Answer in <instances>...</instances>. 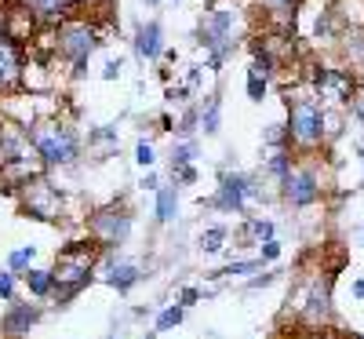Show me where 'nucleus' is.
<instances>
[{"instance_id":"nucleus-39","label":"nucleus","mask_w":364,"mask_h":339,"mask_svg":"<svg viewBox=\"0 0 364 339\" xmlns=\"http://www.w3.org/2000/svg\"><path fill=\"white\" fill-rule=\"evenodd\" d=\"M197 299H200V288H182V292H178V303H182V306H193Z\"/></svg>"},{"instance_id":"nucleus-37","label":"nucleus","mask_w":364,"mask_h":339,"mask_svg":"<svg viewBox=\"0 0 364 339\" xmlns=\"http://www.w3.org/2000/svg\"><path fill=\"white\" fill-rule=\"evenodd\" d=\"M139 187H142V190H161V179H157V172H154V168H146V175H142Z\"/></svg>"},{"instance_id":"nucleus-33","label":"nucleus","mask_w":364,"mask_h":339,"mask_svg":"<svg viewBox=\"0 0 364 339\" xmlns=\"http://www.w3.org/2000/svg\"><path fill=\"white\" fill-rule=\"evenodd\" d=\"M87 142H109V146H117V128H95V132H87Z\"/></svg>"},{"instance_id":"nucleus-18","label":"nucleus","mask_w":364,"mask_h":339,"mask_svg":"<svg viewBox=\"0 0 364 339\" xmlns=\"http://www.w3.org/2000/svg\"><path fill=\"white\" fill-rule=\"evenodd\" d=\"M26 4H29V11H33L37 19H44V22H63L66 11L73 8V0H26Z\"/></svg>"},{"instance_id":"nucleus-45","label":"nucleus","mask_w":364,"mask_h":339,"mask_svg":"<svg viewBox=\"0 0 364 339\" xmlns=\"http://www.w3.org/2000/svg\"><path fill=\"white\" fill-rule=\"evenodd\" d=\"M80 4H91V0H73V8H80Z\"/></svg>"},{"instance_id":"nucleus-38","label":"nucleus","mask_w":364,"mask_h":339,"mask_svg":"<svg viewBox=\"0 0 364 339\" xmlns=\"http://www.w3.org/2000/svg\"><path fill=\"white\" fill-rule=\"evenodd\" d=\"M190 91H193L190 84H178V88L168 91V99H171V103H186V99H190Z\"/></svg>"},{"instance_id":"nucleus-17","label":"nucleus","mask_w":364,"mask_h":339,"mask_svg":"<svg viewBox=\"0 0 364 339\" xmlns=\"http://www.w3.org/2000/svg\"><path fill=\"white\" fill-rule=\"evenodd\" d=\"M219 128H223V99L211 91V95L204 99V106H200V132L204 135H219Z\"/></svg>"},{"instance_id":"nucleus-11","label":"nucleus","mask_w":364,"mask_h":339,"mask_svg":"<svg viewBox=\"0 0 364 339\" xmlns=\"http://www.w3.org/2000/svg\"><path fill=\"white\" fill-rule=\"evenodd\" d=\"M22 80V51L15 37L0 33V91H11Z\"/></svg>"},{"instance_id":"nucleus-4","label":"nucleus","mask_w":364,"mask_h":339,"mask_svg":"<svg viewBox=\"0 0 364 339\" xmlns=\"http://www.w3.org/2000/svg\"><path fill=\"white\" fill-rule=\"evenodd\" d=\"M321 95H288V135L299 150H314L324 142V106L317 103Z\"/></svg>"},{"instance_id":"nucleus-27","label":"nucleus","mask_w":364,"mask_h":339,"mask_svg":"<svg viewBox=\"0 0 364 339\" xmlns=\"http://www.w3.org/2000/svg\"><path fill=\"white\" fill-rule=\"evenodd\" d=\"M33 259H37V249H33V244H26V249H15V252L8 256V266H11L15 273H26L29 266H33Z\"/></svg>"},{"instance_id":"nucleus-22","label":"nucleus","mask_w":364,"mask_h":339,"mask_svg":"<svg viewBox=\"0 0 364 339\" xmlns=\"http://www.w3.org/2000/svg\"><path fill=\"white\" fill-rule=\"evenodd\" d=\"M226 241H230V230H226V226H208V230L200 234V249H204L208 256H215V252L226 249Z\"/></svg>"},{"instance_id":"nucleus-31","label":"nucleus","mask_w":364,"mask_h":339,"mask_svg":"<svg viewBox=\"0 0 364 339\" xmlns=\"http://www.w3.org/2000/svg\"><path fill=\"white\" fill-rule=\"evenodd\" d=\"M135 165L139 168H154L157 165V153H154V146H149L146 139H139V146H135Z\"/></svg>"},{"instance_id":"nucleus-42","label":"nucleus","mask_w":364,"mask_h":339,"mask_svg":"<svg viewBox=\"0 0 364 339\" xmlns=\"http://www.w3.org/2000/svg\"><path fill=\"white\" fill-rule=\"evenodd\" d=\"M273 281V273H262V277H255V281H252V288H262V285H269Z\"/></svg>"},{"instance_id":"nucleus-34","label":"nucleus","mask_w":364,"mask_h":339,"mask_svg":"<svg viewBox=\"0 0 364 339\" xmlns=\"http://www.w3.org/2000/svg\"><path fill=\"white\" fill-rule=\"evenodd\" d=\"M259 256H262V263L277 259V256H281V241H277V237H266V241H262V252H259Z\"/></svg>"},{"instance_id":"nucleus-32","label":"nucleus","mask_w":364,"mask_h":339,"mask_svg":"<svg viewBox=\"0 0 364 339\" xmlns=\"http://www.w3.org/2000/svg\"><path fill=\"white\" fill-rule=\"evenodd\" d=\"M0 299H15V270L8 266V270H0Z\"/></svg>"},{"instance_id":"nucleus-49","label":"nucleus","mask_w":364,"mask_h":339,"mask_svg":"<svg viewBox=\"0 0 364 339\" xmlns=\"http://www.w3.org/2000/svg\"><path fill=\"white\" fill-rule=\"evenodd\" d=\"M360 241H364V234H360Z\"/></svg>"},{"instance_id":"nucleus-28","label":"nucleus","mask_w":364,"mask_h":339,"mask_svg":"<svg viewBox=\"0 0 364 339\" xmlns=\"http://www.w3.org/2000/svg\"><path fill=\"white\" fill-rule=\"evenodd\" d=\"M245 234L262 244L266 237H273V223L269 219H259V215H248V219H245Z\"/></svg>"},{"instance_id":"nucleus-41","label":"nucleus","mask_w":364,"mask_h":339,"mask_svg":"<svg viewBox=\"0 0 364 339\" xmlns=\"http://www.w3.org/2000/svg\"><path fill=\"white\" fill-rule=\"evenodd\" d=\"M350 110H353V117H357V120H360V125H364V95H357Z\"/></svg>"},{"instance_id":"nucleus-3","label":"nucleus","mask_w":364,"mask_h":339,"mask_svg":"<svg viewBox=\"0 0 364 339\" xmlns=\"http://www.w3.org/2000/svg\"><path fill=\"white\" fill-rule=\"evenodd\" d=\"M29 146L37 150V157L48 165V168H58V165H73L77 153H80V139L73 128L58 125V120H44V125H33L26 132Z\"/></svg>"},{"instance_id":"nucleus-5","label":"nucleus","mask_w":364,"mask_h":339,"mask_svg":"<svg viewBox=\"0 0 364 339\" xmlns=\"http://www.w3.org/2000/svg\"><path fill=\"white\" fill-rule=\"evenodd\" d=\"M99 44H102L99 41V29L80 22V19H63V22L55 26V51L73 66V77H84L87 58L95 55Z\"/></svg>"},{"instance_id":"nucleus-40","label":"nucleus","mask_w":364,"mask_h":339,"mask_svg":"<svg viewBox=\"0 0 364 339\" xmlns=\"http://www.w3.org/2000/svg\"><path fill=\"white\" fill-rule=\"evenodd\" d=\"M200 70H204V66H190V73H186V84H190V88H200Z\"/></svg>"},{"instance_id":"nucleus-9","label":"nucleus","mask_w":364,"mask_h":339,"mask_svg":"<svg viewBox=\"0 0 364 339\" xmlns=\"http://www.w3.org/2000/svg\"><path fill=\"white\" fill-rule=\"evenodd\" d=\"M310 84L321 99H339V103H346L353 91V77L346 70H331V66H314Z\"/></svg>"},{"instance_id":"nucleus-20","label":"nucleus","mask_w":364,"mask_h":339,"mask_svg":"<svg viewBox=\"0 0 364 339\" xmlns=\"http://www.w3.org/2000/svg\"><path fill=\"white\" fill-rule=\"evenodd\" d=\"M255 4L273 19V22H291L295 8H299V0H255Z\"/></svg>"},{"instance_id":"nucleus-44","label":"nucleus","mask_w":364,"mask_h":339,"mask_svg":"<svg viewBox=\"0 0 364 339\" xmlns=\"http://www.w3.org/2000/svg\"><path fill=\"white\" fill-rule=\"evenodd\" d=\"M161 4V0H146V8H157Z\"/></svg>"},{"instance_id":"nucleus-13","label":"nucleus","mask_w":364,"mask_h":339,"mask_svg":"<svg viewBox=\"0 0 364 339\" xmlns=\"http://www.w3.org/2000/svg\"><path fill=\"white\" fill-rule=\"evenodd\" d=\"M26 187H29V215H37V219H55V212H58V194L48 187L44 179H26Z\"/></svg>"},{"instance_id":"nucleus-30","label":"nucleus","mask_w":364,"mask_h":339,"mask_svg":"<svg viewBox=\"0 0 364 339\" xmlns=\"http://www.w3.org/2000/svg\"><path fill=\"white\" fill-rule=\"evenodd\" d=\"M175 128H178L182 135H193V132L200 128V110H193V106H190L186 113L178 117V125H175Z\"/></svg>"},{"instance_id":"nucleus-10","label":"nucleus","mask_w":364,"mask_h":339,"mask_svg":"<svg viewBox=\"0 0 364 339\" xmlns=\"http://www.w3.org/2000/svg\"><path fill=\"white\" fill-rule=\"evenodd\" d=\"M135 55L142 58V63H157V58L164 55V26L157 19L139 22V29H135Z\"/></svg>"},{"instance_id":"nucleus-12","label":"nucleus","mask_w":364,"mask_h":339,"mask_svg":"<svg viewBox=\"0 0 364 339\" xmlns=\"http://www.w3.org/2000/svg\"><path fill=\"white\" fill-rule=\"evenodd\" d=\"M37 321H41V311H37L33 303H11L8 314H4V321H0V328H4L8 339H22Z\"/></svg>"},{"instance_id":"nucleus-26","label":"nucleus","mask_w":364,"mask_h":339,"mask_svg":"<svg viewBox=\"0 0 364 339\" xmlns=\"http://www.w3.org/2000/svg\"><path fill=\"white\" fill-rule=\"evenodd\" d=\"M197 142L193 139H186V142H178L175 150H171V168H182V165H193L197 161Z\"/></svg>"},{"instance_id":"nucleus-14","label":"nucleus","mask_w":364,"mask_h":339,"mask_svg":"<svg viewBox=\"0 0 364 339\" xmlns=\"http://www.w3.org/2000/svg\"><path fill=\"white\" fill-rule=\"evenodd\" d=\"M142 277H146V273H142L139 263H113V266L106 270V285L124 296V292H132V288L142 281Z\"/></svg>"},{"instance_id":"nucleus-48","label":"nucleus","mask_w":364,"mask_h":339,"mask_svg":"<svg viewBox=\"0 0 364 339\" xmlns=\"http://www.w3.org/2000/svg\"><path fill=\"white\" fill-rule=\"evenodd\" d=\"M106 339H117V335H106Z\"/></svg>"},{"instance_id":"nucleus-25","label":"nucleus","mask_w":364,"mask_h":339,"mask_svg":"<svg viewBox=\"0 0 364 339\" xmlns=\"http://www.w3.org/2000/svg\"><path fill=\"white\" fill-rule=\"evenodd\" d=\"M182 318H186V306H182V303H171L168 311L157 314V332H171V328H178Z\"/></svg>"},{"instance_id":"nucleus-23","label":"nucleus","mask_w":364,"mask_h":339,"mask_svg":"<svg viewBox=\"0 0 364 339\" xmlns=\"http://www.w3.org/2000/svg\"><path fill=\"white\" fill-rule=\"evenodd\" d=\"M255 270H262V256H259V259H237V263L215 270L211 277H245V273H255Z\"/></svg>"},{"instance_id":"nucleus-21","label":"nucleus","mask_w":364,"mask_h":339,"mask_svg":"<svg viewBox=\"0 0 364 339\" xmlns=\"http://www.w3.org/2000/svg\"><path fill=\"white\" fill-rule=\"evenodd\" d=\"M291 168H295V165H291V153H288V146H284V150H273L269 157H266V175H273L277 182H281Z\"/></svg>"},{"instance_id":"nucleus-43","label":"nucleus","mask_w":364,"mask_h":339,"mask_svg":"<svg viewBox=\"0 0 364 339\" xmlns=\"http://www.w3.org/2000/svg\"><path fill=\"white\" fill-rule=\"evenodd\" d=\"M353 296H357V299H364V281H357V285H353Z\"/></svg>"},{"instance_id":"nucleus-47","label":"nucleus","mask_w":364,"mask_h":339,"mask_svg":"<svg viewBox=\"0 0 364 339\" xmlns=\"http://www.w3.org/2000/svg\"><path fill=\"white\" fill-rule=\"evenodd\" d=\"M360 161H364V142H360Z\"/></svg>"},{"instance_id":"nucleus-29","label":"nucleus","mask_w":364,"mask_h":339,"mask_svg":"<svg viewBox=\"0 0 364 339\" xmlns=\"http://www.w3.org/2000/svg\"><path fill=\"white\" fill-rule=\"evenodd\" d=\"M266 88H269V80L248 70V99H252V103H262V99H266Z\"/></svg>"},{"instance_id":"nucleus-7","label":"nucleus","mask_w":364,"mask_h":339,"mask_svg":"<svg viewBox=\"0 0 364 339\" xmlns=\"http://www.w3.org/2000/svg\"><path fill=\"white\" fill-rule=\"evenodd\" d=\"M132 230H135V219L124 208H102V212L91 215V234H95V241L102 244V249H120V244H128Z\"/></svg>"},{"instance_id":"nucleus-24","label":"nucleus","mask_w":364,"mask_h":339,"mask_svg":"<svg viewBox=\"0 0 364 339\" xmlns=\"http://www.w3.org/2000/svg\"><path fill=\"white\" fill-rule=\"evenodd\" d=\"M273 66H277V58H273V51L269 48H255L252 51V73H259V77H273Z\"/></svg>"},{"instance_id":"nucleus-2","label":"nucleus","mask_w":364,"mask_h":339,"mask_svg":"<svg viewBox=\"0 0 364 339\" xmlns=\"http://www.w3.org/2000/svg\"><path fill=\"white\" fill-rule=\"evenodd\" d=\"M197 44L204 48L208 70L219 73L223 63L237 51V11L233 8H211L197 26Z\"/></svg>"},{"instance_id":"nucleus-1","label":"nucleus","mask_w":364,"mask_h":339,"mask_svg":"<svg viewBox=\"0 0 364 339\" xmlns=\"http://www.w3.org/2000/svg\"><path fill=\"white\" fill-rule=\"evenodd\" d=\"M91 273H95V244L91 241H77L66 244L55 259V303H70L73 296H80L91 285Z\"/></svg>"},{"instance_id":"nucleus-16","label":"nucleus","mask_w":364,"mask_h":339,"mask_svg":"<svg viewBox=\"0 0 364 339\" xmlns=\"http://www.w3.org/2000/svg\"><path fill=\"white\" fill-rule=\"evenodd\" d=\"M26 288H29V296H37V299H48L51 292H55V270H41V266H29L26 273Z\"/></svg>"},{"instance_id":"nucleus-35","label":"nucleus","mask_w":364,"mask_h":339,"mask_svg":"<svg viewBox=\"0 0 364 339\" xmlns=\"http://www.w3.org/2000/svg\"><path fill=\"white\" fill-rule=\"evenodd\" d=\"M120 70H124V63H120V58H109V63L102 66V80H117Z\"/></svg>"},{"instance_id":"nucleus-6","label":"nucleus","mask_w":364,"mask_h":339,"mask_svg":"<svg viewBox=\"0 0 364 339\" xmlns=\"http://www.w3.org/2000/svg\"><path fill=\"white\" fill-rule=\"evenodd\" d=\"M262 197V187L255 182V175H245V172H223L219 175V190L215 197H211L208 204L211 208H219L226 215H240L252 201Z\"/></svg>"},{"instance_id":"nucleus-19","label":"nucleus","mask_w":364,"mask_h":339,"mask_svg":"<svg viewBox=\"0 0 364 339\" xmlns=\"http://www.w3.org/2000/svg\"><path fill=\"white\" fill-rule=\"evenodd\" d=\"M154 212H157V223H164V226L178 215V187H175V182L157 190V208H154Z\"/></svg>"},{"instance_id":"nucleus-36","label":"nucleus","mask_w":364,"mask_h":339,"mask_svg":"<svg viewBox=\"0 0 364 339\" xmlns=\"http://www.w3.org/2000/svg\"><path fill=\"white\" fill-rule=\"evenodd\" d=\"M175 172V182H193L197 179V168L193 165H182V168H171Z\"/></svg>"},{"instance_id":"nucleus-46","label":"nucleus","mask_w":364,"mask_h":339,"mask_svg":"<svg viewBox=\"0 0 364 339\" xmlns=\"http://www.w3.org/2000/svg\"><path fill=\"white\" fill-rule=\"evenodd\" d=\"M146 339H157V332H149V335H146Z\"/></svg>"},{"instance_id":"nucleus-8","label":"nucleus","mask_w":364,"mask_h":339,"mask_svg":"<svg viewBox=\"0 0 364 339\" xmlns=\"http://www.w3.org/2000/svg\"><path fill=\"white\" fill-rule=\"evenodd\" d=\"M281 197L291 204V208H310L317 197H321V179L314 168H291L284 179H281Z\"/></svg>"},{"instance_id":"nucleus-15","label":"nucleus","mask_w":364,"mask_h":339,"mask_svg":"<svg viewBox=\"0 0 364 339\" xmlns=\"http://www.w3.org/2000/svg\"><path fill=\"white\" fill-rule=\"evenodd\" d=\"M331 281H328V277H324V281H317L314 288H310V299H306V311H302V314H306V321H324L328 318V311H331Z\"/></svg>"},{"instance_id":"nucleus-50","label":"nucleus","mask_w":364,"mask_h":339,"mask_svg":"<svg viewBox=\"0 0 364 339\" xmlns=\"http://www.w3.org/2000/svg\"><path fill=\"white\" fill-rule=\"evenodd\" d=\"M175 4H178V0H175Z\"/></svg>"}]
</instances>
